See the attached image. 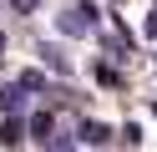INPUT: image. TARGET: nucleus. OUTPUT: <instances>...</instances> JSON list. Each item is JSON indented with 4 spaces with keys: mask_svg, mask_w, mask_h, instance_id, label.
Returning <instances> with one entry per match:
<instances>
[{
    "mask_svg": "<svg viewBox=\"0 0 157 152\" xmlns=\"http://www.w3.org/2000/svg\"><path fill=\"white\" fill-rule=\"evenodd\" d=\"M96 81H101V86H117V81H122V76H117V71H112V66H106V61H101V66H96Z\"/></svg>",
    "mask_w": 157,
    "mask_h": 152,
    "instance_id": "obj_9",
    "label": "nucleus"
},
{
    "mask_svg": "<svg viewBox=\"0 0 157 152\" xmlns=\"http://www.w3.org/2000/svg\"><path fill=\"white\" fill-rule=\"evenodd\" d=\"M0 107H5V111L15 117V111L25 107V91H21V86H5V91H0Z\"/></svg>",
    "mask_w": 157,
    "mask_h": 152,
    "instance_id": "obj_5",
    "label": "nucleus"
},
{
    "mask_svg": "<svg viewBox=\"0 0 157 152\" xmlns=\"http://www.w3.org/2000/svg\"><path fill=\"white\" fill-rule=\"evenodd\" d=\"M122 142H127V147H137V142H142V127H137V122H127V127H122Z\"/></svg>",
    "mask_w": 157,
    "mask_h": 152,
    "instance_id": "obj_8",
    "label": "nucleus"
},
{
    "mask_svg": "<svg viewBox=\"0 0 157 152\" xmlns=\"http://www.w3.org/2000/svg\"><path fill=\"white\" fill-rule=\"evenodd\" d=\"M0 51H5V36H0Z\"/></svg>",
    "mask_w": 157,
    "mask_h": 152,
    "instance_id": "obj_11",
    "label": "nucleus"
},
{
    "mask_svg": "<svg viewBox=\"0 0 157 152\" xmlns=\"http://www.w3.org/2000/svg\"><path fill=\"white\" fill-rule=\"evenodd\" d=\"M152 111H157V107H152Z\"/></svg>",
    "mask_w": 157,
    "mask_h": 152,
    "instance_id": "obj_12",
    "label": "nucleus"
},
{
    "mask_svg": "<svg viewBox=\"0 0 157 152\" xmlns=\"http://www.w3.org/2000/svg\"><path fill=\"white\" fill-rule=\"evenodd\" d=\"M21 132H25V122H21V117H5V127H0V142H5V147H15V142H21Z\"/></svg>",
    "mask_w": 157,
    "mask_h": 152,
    "instance_id": "obj_6",
    "label": "nucleus"
},
{
    "mask_svg": "<svg viewBox=\"0 0 157 152\" xmlns=\"http://www.w3.org/2000/svg\"><path fill=\"white\" fill-rule=\"evenodd\" d=\"M61 36H86V30H96V5H86V0H76L71 10H61Z\"/></svg>",
    "mask_w": 157,
    "mask_h": 152,
    "instance_id": "obj_1",
    "label": "nucleus"
},
{
    "mask_svg": "<svg viewBox=\"0 0 157 152\" xmlns=\"http://www.w3.org/2000/svg\"><path fill=\"white\" fill-rule=\"evenodd\" d=\"M15 86H21V91H46V76H41V71H21Z\"/></svg>",
    "mask_w": 157,
    "mask_h": 152,
    "instance_id": "obj_7",
    "label": "nucleus"
},
{
    "mask_svg": "<svg viewBox=\"0 0 157 152\" xmlns=\"http://www.w3.org/2000/svg\"><path fill=\"white\" fill-rule=\"evenodd\" d=\"M10 5H15V10H31V5H36V0H10Z\"/></svg>",
    "mask_w": 157,
    "mask_h": 152,
    "instance_id": "obj_10",
    "label": "nucleus"
},
{
    "mask_svg": "<svg viewBox=\"0 0 157 152\" xmlns=\"http://www.w3.org/2000/svg\"><path fill=\"white\" fill-rule=\"evenodd\" d=\"M76 142H86V147H106V142H112V127H106V122H96V117H81Z\"/></svg>",
    "mask_w": 157,
    "mask_h": 152,
    "instance_id": "obj_2",
    "label": "nucleus"
},
{
    "mask_svg": "<svg viewBox=\"0 0 157 152\" xmlns=\"http://www.w3.org/2000/svg\"><path fill=\"white\" fill-rule=\"evenodd\" d=\"M41 61H46L51 71H71V61H66V51H61V46H41Z\"/></svg>",
    "mask_w": 157,
    "mask_h": 152,
    "instance_id": "obj_4",
    "label": "nucleus"
},
{
    "mask_svg": "<svg viewBox=\"0 0 157 152\" xmlns=\"http://www.w3.org/2000/svg\"><path fill=\"white\" fill-rule=\"evenodd\" d=\"M31 137L41 142V147L56 137V122H51V111H36V117H31Z\"/></svg>",
    "mask_w": 157,
    "mask_h": 152,
    "instance_id": "obj_3",
    "label": "nucleus"
}]
</instances>
